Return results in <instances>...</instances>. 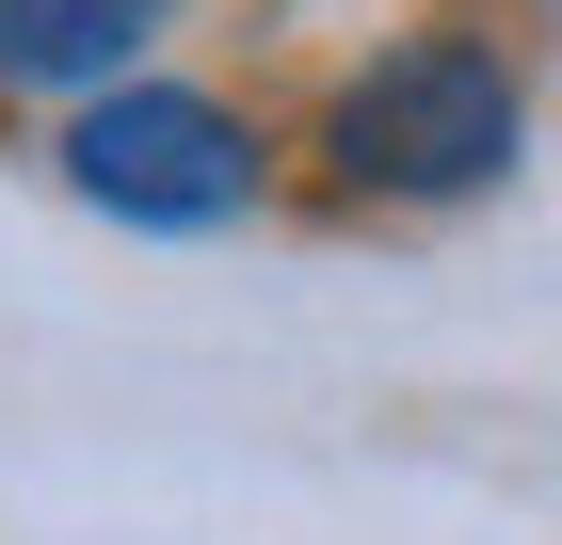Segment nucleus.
I'll use <instances>...</instances> for the list:
<instances>
[{"label":"nucleus","mask_w":562,"mask_h":545,"mask_svg":"<svg viewBox=\"0 0 562 545\" xmlns=\"http://www.w3.org/2000/svg\"><path fill=\"white\" fill-rule=\"evenodd\" d=\"M515 161V81H498V48H467V33H418V48H386L370 81L338 96V177L353 193H482V177Z\"/></svg>","instance_id":"nucleus-1"},{"label":"nucleus","mask_w":562,"mask_h":545,"mask_svg":"<svg viewBox=\"0 0 562 545\" xmlns=\"http://www.w3.org/2000/svg\"><path fill=\"white\" fill-rule=\"evenodd\" d=\"M65 177H81L113 225H161V241H193V225H241V209H258V145H241L210 96H177V81L97 96L81 145H65Z\"/></svg>","instance_id":"nucleus-2"},{"label":"nucleus","mask_w":562,"mask_h":545,"mask_svg":"<svg viewBox=\"0 0 562 545\" xmlns=\"http://www.w3.org/2000/svg\"><path fill=\"white\" fill-rule=\"evenodd\" d=\"M161 0H0V81H113Z\"/></svg>","instance_id":"nucleus-3"}]
</instances>
